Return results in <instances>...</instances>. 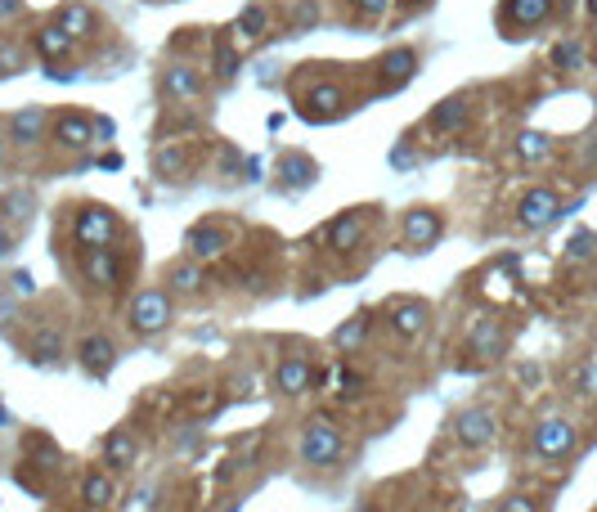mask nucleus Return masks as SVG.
<instances>
[{
	"label": "nucleus",
	"mask_w": 597,
	"mask_h": 512,
	"mask_svg": "<svg viewBox=\"0 0 597 512\" xmlns=\"http://www.w3.org/2000/svg\"><path fill=\"white\" fill-rule=\"evenodd\" d=\"M118 234H121L118 212L104 207V203H86V207L77 212V221H72V239H77L81 248H113Z\"/></svg>",
	"instance_id": "1"
},
{
	"label": "nucleus",
	"mask_w": 597,
	"mask_h": 512,
	"mask_svg": "<svg viewBox=\"0 0 597 512\" xmlns=\"http://www.w3.org/2000/svg\"><path fill=\"white\" fill-rule=\"evenodd\" d=\"M342 450H346V441H342L337 422H328V418H310L306 422V431H301V459L310 468H333L342 459Z\"/></svg>",
	"instance_id": "2"
},
{
	"label": "nucleus",
	"mask_w": 597,
	"mask_h": 512,
	"mask_svg": "<svg viewBox=\"0 0 597 512\" xmlns=\"http://www.w3.org/2000/svg\"><path fill=\"white\" fill-rule=\"evenodd\" d=\"M171 324V297L162 292V288H144L135 301H130V328L139 333V337H153V333H162Z\"/></svg>",
	"instance_id": "3"
},
{
	"label": "nucleus",
	"mask_w": 597,
	"mask_h": 512,
	"mask_svg": "<svg viewBox=\"0 0 597 512\" xmlns=\"http://www.w3.org/2000/svg\"><path fill=\"white\" fill-rule=\"evenodd\" d=\"M441 234H445L441 212H431V207H409V212H404V248H409V252H427V248H436Z\"/></svg>",
	"instance_id": "4"
},
{
	"label": "nucleus",
	"mask_w": 597,
	"mask_h": 512,
	"mask_svg": "<svg viewBox=\"0 0 597 512\" xmlns=\"http://www.w3.org/2000/svg\"><path fill=\"white\" fill-rule=\"evenodd\" d=\"M364 234H368V212H364V207H351V212L333 216V225L324 230V243H328V252L346 256L364 243Z\"/></svg>",
	"instance_id": "5"
},
{
	"label": "nucleus",
	"mask_w": 597,
	"mask_h": 512,
	"mask_svg": "<svg viewBox=\"0 0 597 512\" xmlns=\"http://www.w3.org/2000/svg\"><path fill=\"white\" fill-rule=\"evenodd\" d=\"M562 216V198L553 194V189H530L521 203H516V225H526V230H548L553 221Z\"/></svg>",
	"instance_id": "6"
},
{
	"label": "nucleus",
	"mask_w": 597,
	"mask_h": 512,
	"mask_svg": "<svg viewBox=\"0 0 597 512\" xmlns=\"http://www.w3.org/2000/svg\"><path fill=\"white\" fill-rule=\"evenodd\" d=\"M413 77H418V50L395 45V50H386V54L377 59V86H382V90H400V86H409Z\"/></svg>",
	"instance_id": "7"
},
{
	"label": "nucleus",
	"mask_w": 597,
	"mask_h": 512,
	"mask_svg": "<svg viewBox=\"0 0 597 512\" xmlns=\"http://www.w3.org/2000/svg\"><path fill=\"white\" fill-rule=\"evenodd\" d=\"M346 109H351V95H346L342 86H333V81L315 86V90L301 100V118H306V122H333V118H342Z\"/></svg>",
	"instance_id": "8"
},
{
	"label": "nucleus",
	"mask_w": 597,
	"mask_h": 512,
	"mask_svg": "<svg viewBox=\"0 0 597 512\" xmlns=\"http://www.w3.org/2000/svg\"><path fill=\"white\" fill-rule=\"evenodd\" d=\"M185 248L194 261H221V256L230 252V230L221 225V221H203V225H194L189 234H185Z\"/></svg>",
	"instance_id": "9"
},
{
	"label": "nucleus",
	"mask_w": 597,
	"mask_h": 512,
	"mask_svg": "<svg viewBox=\"0 0 597 512\" xmlns=\"http://www.w3.org/2000/svg\"><path fill=\"white\" fill-rule=\"evenodd\" d=\"M463 450H485L494 436H498V413L494 409H463L459 422H454Z\"/></svg>",
	"instance_id": "10"
},
{
	"label": "nucleus",
	"mask_w": 597,
	"mask_h": 512,
	"mask_svg": "<svg viewBox=\"0 0 597 512\" xmlns=\"http://www.w3.org/2000/svg\"><path fill=\"white\" fill-rule=\"evenodd\" d=\"M575 450V427L566 418H544L535 427V454L539 459H566Z\"/></svg>",
	"instance_id": "11"
},
{
	"label": "nucleus",
	"mask_w": 597,
	"mask_h": 512,
	"mask_svg": "<svg viewBox=\"0 0 597 512\" xmlns=\"http://www.w3.org/2000/svg\"><path fill=\"white\" fill-rule=\"evenodd\" d=\"M81 274L95 288H118L121 283V256L113 248H81Z\"/></svg>",
	"instance_id": "12"
},
{
	"label": "nucleus",
	"mask_w": 597,
	"mask_h": 512,
	"mask_svg": "<svg viewBox=\"0 0 597 512\" xmlns=\"http://www.w3.org/2000/svg\"><path fill=\"white\" fill-rule=\"evenodd\" d=\"M498 18H503L507 27H516L512 36H521V32H530V27H544V23L553 18V0H503Z\"/></svg>",
	"instance_id": "13"
},
{
	"label": "nucleus",
	"mask_w": 597,
	"mask_h": 512,
	"mask_svg": "<svg viewBox=\"0 0 597 512\" xmlns=\"http://www.w3.org/2000/svg\"><path fill=\"white\" fill-rule=\"evenodd\" d=\"M95 139H100L95 118H86V113H59V118H54V144L81 153V148H90Z\"/></svg>",
	"instance_id": "14"
},
{
	"label": "nucleus",
	"mask_w": 597,
	"mask_h": 512,
	"mask_svg": "<svg viewBox=\"0 0 597 512\" xmlns=\"http://www.w3.org/2000/svg\"><path fill=\"white\" fill-rule=\"evenodd\" d=\"M315 383H324V374H315V365L301 360V356H288V360H279V369H274V386H279L283 395H306Z\"/></svg>",
	"instance_id": "15"
},
{
	"label": "nucleus",
	"mask_w": 597,
	"mask_h": 512,
	"mask_svg": "<svg viewBox=\"0 0 597 512\" xmlns=\"http://www.w3.org/2000/svg\"><path fill=\"white\" fill-rule=\"evenodd\" d=\"M54 23H59L68 36H77V41L100 36V14H95L86 0H63V5H59V14H54Z\"/></svg>",
	"instance_id": "16"
},
{
	"label": "nucleus",
	"mask_w": 597,
	"mask_h": 512,
	"mask_svg": "<svg viewBox=\"0 0 597 512\" xmlns=\"http://www.w3.org/2000/svg\"><path fill=\"white\" fill-rule=\"evenodd\" d=\"M77 360H81V369H86V374L104 378V374L113 369V360H118V342H113V337H104V333H90V337H81Z\"/></svg>",
	"instance_id": "17"
},
{
	"label": "nucleus",
	"mask_w": 597,
	"mask_h": 512,
	"mask_svg": "<svg viewBox=\"0 0 597 512\" xmlns=\"http://www.w3.org/2000/svg\"><path fill=\"white\" fill-rule=\"evenodd\" d=\"M386 324H391L400 337H418V333H427V324H431V306H427V301H395V306L386 310Z\"/></svg>",
	"instance_id": "18"
},
{
	"label": "nucleus",
	"mask_w": 597,
	"mask_h": 512,
	"mask_svg": "<svg viewBox=\"0 0 597 512\" xmlns=\"http://www.w3.org/2000/svg\"><path fill=\"white\" fill-rule=\"evenodd\" d=\"M468 118H472V100H468V95H450V100H441V104L431 109L427 127L441 130V135H459V130L468 127Z\"/></svg>",
	"instance_id": "19"
},
{
	"label": "nucleus",
	"mask_w": 597,
	"mask_h": 512,
	"mask_svg": "<svg viewBox=\"0 0 597 512\" xmlns=\"http://www.w3.org/2000/svg\"><path fill=\"white\" fill-rule=\"evenodd\" d=\"M162 95L175 100V104H189V100L203 95V77H198L189 63H171V68L162 72Z\"/></svg>",
	"instance_id": "20"
},
{
	"label": "nucleus",
	"mask_w": 597,
	"mask_h": 512,
	"mask_svg": "<svg viewBox=\"0 0 597 512\" xmlns=\"http://www.w3.org/2000/svg\"><path fill=\"white\" fill-rule=\"evenodd\" d=\"M72 45H77V36H68L59 23H45V27H36V32H32V50H36L45 63L68 59V54H72Z\"/></svg>",
	"instance_id": "21"
},
{
	"label": "nucleus",
	"mask_w": 597,
	"mask_h": 512,
	"mask_svg": "<svg viewBox=\"0 0 597 512\" xmlns=\"http://www.w3.org/2000/svg\"><path fill=\"white\" fill-rule=\"evenodd\" d=\"M50 127V113L41 109V104H32V109H18L14 118H9V144H36L41 135Z\"/></svg>",
	"instance_id": "22"
},
{
	"label": "nucleus",
	"mask_w": 597,
	"mask_h": 512,
	"mask_svg": "<svg viewBox=\"0 0 597 512\" xmlns=\"http://www.w3.org/2000/svg\"><path fill=\"white\" fill-rule=\"evenodd\" d=\"M104 463L118 468V472H126V468L139 463V445H135V436H130L126 427H118V431L104 436Z\"/></svg>",
	"instance_id": "23"
},
{
	"label": "nucleus",
	"mask_w": 597,
	"mask_h": 512,
	"mask_svg": "<svg viewBox=\"0 0 597 512\" xmlns=\"http://www.w3.org/2000/svg\"><path fill=\"white\" fill-rule=\"evenodd\" d=\"M315 175H319V166H315L306 153H288V157L279 162V180H283L288 189H306Z\"/></svg>",
	"instance_id": "24"
},
{
	"label": "nucleus",
	"mask_w": 597,
	"mask_h": 512,
	"mask_svg": "<svg viewBox=\"0 0 597 512\" xmlns=\"http://www.w3.org/2000/svg\"><path fill=\"white\" fill-rule=\"evenodd\" d=\"M468 351L480 356V360H494V356L503 351V328H498L494 319H480L477 328H472V337H468Z\"/></svg>",
	"instance_id": "25"
},
{
	"label": "nucleus",
	"mask_w": 597,
	"mask_h": 512,
	"mask_svg": "<svg viewBox=\"0 0 597 512\" xmlns=\"http://www.w3.org/2000/svg\"><path fill=\"white\" fill-rule=\"evenodd\" d=\"M166 283H171L175 292H185V297H189V292H203V261L189 256V261L171 265V270H166Z\"/></svg>",
	"instance_id": "26"
},
{
	"label": "nucleus",
	"mask_w": 597,
	"mask_h": 512,
	"mask_svg": "<svg viewBox=\"0 0 597 512\" xmlns=\"http://www.w3.org/2000/svg\"><path fill=\"white\" fill-rule=\"evenodd\" d=\"M265 32H270V9L256 0V5H247L239 14V36L242 41H261Z\"/></svg>",
	"instance_id": "27"
},
{
	"label": "nucleus",
	"mask_w": 597,
	"mask_h": 512,
	"mask_svg": "<svg viewBox=\"0 0 597 512\" xmlns=\"http://www.w3.org/2000/svg\"><path fill=\"white\" fill-rule=\"evenodd\" d=\"M516 153H521L526 162H544V157L553 153V139H548L544 130H521V135H516Z\"/></svg>",
	"instance_id": "28"
},
{
	"label": "nucleus",
	"mask_w": 597,
	"mask_h": 512,
	"mask_svg": "<svg viewBox=\"0 0 597 512\" xmlns=\"http://www.w3.org/2000/svg\"><path fill=\"white\" fill-rule=\"evenodd\" d=\"M32 356H36L41 365H54V360L63 356V337H59L54 328H36V333H32Z\"/></svg>",
	"instance_id": "29"
},
{
	"label": "nucleus",
	"mask_w": 597,
	"mask_h": 512,
	"mask_svg": "<svg viewBox=\"0 0 597 512\" xmlns=\"http://www.w3.org/2000/svg\"><path fill=\"white\" fill-rule=\"evenodd\" d=\"M81 495H86V504H90V508H109L118 490H113V481H109L104 472H90V477H86V486H81Z\"/></svg>",
	"instance_id": "30"
},
{
	"label": "nucleus",
	"mask_w": 597,
	"mask_h": 512,
	"mask_svg": "<svg viewBox=\"0 0 597 512\" xmlns=\"http://www.w3.org/2000/svg\"><path fill=\"white\" fill-rule=\"evenodd\" d=\"M368 337V315H355V319H346L337 333H333V346L337 351H351V346H359Z\"/></svg>",
	"instance_id": "31"
},
{
	"label": "nucleus",
	"mask_w": 597,
	"mask_h": 512,
	"mask_svg": "<svg viewBox=\"0 0 597 512\" xmlns=\"http://www.w3.org/2000/svg\"><path fill=\"white\" fill-rule=\"evenodd\" d=\"M157 171H162L166 180H175V175H185V171H189V157H185V148H175V144H166V148H157Z\"/></svg>",
	"instance_id": "32"
},
{
	"label": "nucleus",
	"mask_w": 597,
	"mask_h": 512,
	"mask_svg": "<svg viewBox=\"0 0 597 512\" xmlns=\"http://www.w3.org/2000/svg\"><path fill=\"white\" fill-rule=\"evenodd\" d=\"M553 63H557V68H580V63H584V45H580V41H562V45L553 50Z\"/></svg>",
	"instance_id": "33"
},
{
	"label": "nucleus",
	"mask_w": 597,
	"mask_h": 512,
	"mask_svg": "<svg viewBox=\"0 0 597 512\" xmlns=\"http://www.w3.org/2000/svg\"><path fill=\"white\" fill-rule=\"evenodd\" d=\"M216 63H221V77H234L239 72V54H234L230 36H216Z\"/></svg>",
	"instance_id": "34"
},
{
	"label": "nucleus",
	"mask_w": 597,
	"mask_h": 512,
	"mask_svg": "<svg viewBox=\"0 0 597 512\" xmlns=\"http://www.w3.org/2000/svg\"><path fill=\"white\" fill-rule=\"evenodd\" d=\"M593 234H589V230H580V234H575V239H571V248H566V256H571V261H589V256H593Z\"/></svg>",
	"instance_id": "35"
},
{
	"label": "nucleus",
	"mask_w": 597,
	"mask_h": 512,
	"mask_svg": "<svg viewBox=\"0 0 597 512\" xmlns=\"http://www.w3.org/2000/svg\"><path fill=\"white\" fill-rule=\"evenodd\" d=\"M351 5H355L359 18H382V14H391L395 0H351Z\"/></svg>",
	"instance_id": "36"
},
{
	"label": "nucleus",
	"mask_w": 597,
	"mask_h": 512,
	"mask_svg": "<svg viewBox=\"0 0 597 512\" xmlns=\"http://www.w3.org/2000/svg\"><path fill=\"white\" fill-rule=\"evenodd\" d=\"M18 68H23V50L5 41V45H0V72H18Z\"/></svg>",
	"instance_id": "37"
},
{
	"label": "nucleus",
	"mask_w": 597,
	"mask_h": 512,
	"mask_svg": "<svg viewBox=\"0 0 597 512\" xmlns=\"http://www.w3.org/2000/svg\"><path fill=\"white\" fill-rule=\"evenodd\" d=\"M27 203H32V198H27L23 189H18V194H9V198H5V207H9L5 216H9V221H23V216H27Z\"/></svg>",
	"instance_id": "38"
},
{
	"label": "nucleus",
	"mask_w": 597,
	"mask_h": 512,
	"mask_svg": "<svg viewBox=\"0 0 597 512\" xmlns=\"http://www.w3.org/2000/svg\"><path fill=\"white\" fill-rule=\"evenodd\" d=\"M9 283H14V297H36V279H32L27 270H18Z\"/></svg>",
	"instance_id": "39"
},
{
	"label": "nucleus",
	"mask_w": 597,
	"mask_h": 512,
	"mask_svg": "<svg viewBox=\"0 0 597 512\" xmlns=\"http://www.w3.org/2000/svg\"><path fill=\"white\" fill-rule=\"evenodd\" d=\"M315 18H319V5H315V0H301V5H297V27H310Z\"/></svg>",
	"instance_id": "40"
},
{
	"label": "nucleus",
	"mask_w": 597,
	"mask_h": 512,
	"mask_svg": "<svg viewBox=\"0 0 597 512\" xmlns=\"http://www.w3.org/2000/svg\"><path fill=\"white\" fill-rule=\"evenodd\" d=\"M498 512H535V499H526V495H512V499H503Z\"/></svg>",
	"instance_id": "41"
},
{
	"label": "nucleus",
	"mask_w": 597,
	"mask_h": 512,
	"mask_svg": "<svg viewBox=\"0 0 597 512\" xmlns=\"http://www.w3.org/2000/svg\"><path fill=\"white\" fill-rule=\"evenodd\" d=\"M14 14H23V0H0V18H14Z\"/></svg>",
	"instance_id": "42"
},
{
	"label": "nucleus",
	"mask_w": 597,
	"mask_h": 512,
	"mask_svg": "<svg viewBox=\"0 0 597 512\" xmlns=\"http://www.w3.org/2000/svg\"><path fill=\"white\" fill-rule=\"evenodd\" d=\"M9 157V135H0V162Z\"/></svg>",
	"instance_id": "43"
},
{
	"label": "nucleus",
	"mask_w": 597,
	"mask_h": 512,
	"mask_svg": "<svg viewBox=\"0 0 597 512\" xmlns=\"http://www.w3.org/2000/svg\"><path fill=\"white\" fill-rule=\"evenodd\" d=\"M404 5H409V9H427L431 0H404Z\"/></svg>",
	"instance_id": "44"
},
{
	"label": "nucleus",
	"mask_w": 597,
	"mask_h": 512,
	"mask_svg": "<svg viewBox=\"0 0 597 512\" xmlns=\"http://www.w3.org/2000/svg\"><path fill=\"white\" fill-rule=\"evenodd\" d=\"M0 252H9V239H5V234H0Z\"/></svg>",
	"instance_id": "45"
},
{
	"label": "nucleus",
	"mask_w": 597,
	"mask_h": 512,
	"mask_svg": "<svg viewBox=\"0 0 597 512\" xmlns=\"http://www.w3.org/2000/svg\"><path fill=\"white\" fill-rule=\"evenodd\" d=\"M0 427H9V413H5V409H0Z\"/></svg>",
	"instance_id": "46"
},
{
	"label": "nucleus",
	"mask_w": 597,
	"mask_h": 512,
	"mask_svg": "<svg viewBox=\"0 0 597 512\" xmlns=\"http://www.w3.org/2000/svg\"><path fill=\"white\" fill-rule=\"evenodd\" d=\"M589 14H593V18H597V0H589Z\"/></svg>",
	"instance_id": "47"
}]
</instances>
